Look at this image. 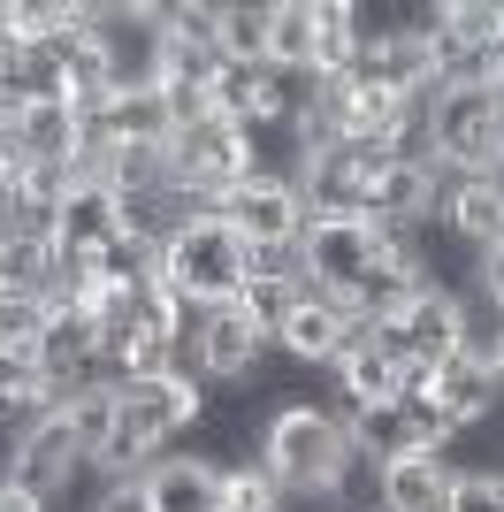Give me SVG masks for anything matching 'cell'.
I'll use <instances>...</instances> for the list:
<instances>
[{
	"label": "cell",
	"mask_w": 504,
	"mask_h": 512,
	"mask_svg": "<svg viewBox=\"0 0 504 512\" xmlns=\"http://www.w3.org/2000/svg\"><path fill=\"white\" fill-rule=\"evenodd\" d=\"M260 467L275 474V490H336L352 467V436L336 398H283L260 421Z\"/></svg>",
	"instance_id": "6da1fadb"
},
{
	"label": "cell",
	"mask_w": 504,
	"mask_h": 512,
	"mask_svg": "<svg viewBox=\"0 0 504 512\" xmlns=\"http://www.w3.org/2000/svg\"><path fill=\"white\" fill-rule=\"evenodd\" d=\"M161 283L184 306H237L252 283V245L222 222V214H199L184 237L161 245Z\"/></svg>",
	"instance_id": "7a4b0ae2"
},
{
	"label": "cell",
	"mask_w": 504,
	"mask_h": 512,
	"mask_svg": "<svg viewBox=\"0 0 504 512\" xmlns=\"http://www.w3.org/2000/svg\"><path fill=\"white\" fill-rule=\"evenodd\" d=\"M168 169H176L184 192H199L207 207H222L245 176L268 169V153H260V138H252L245 123H230V115H199L191 130L168 138Z\"/></svg>",
	"instance_id": "3957f363"
},
{
	"label": "cell",
	"mask_w": 504,
	"mask_h": 512,
	"mask_svg": "<svg viewBox=\"0 0 504 512\" xmlns=\"http://www.w3.org/2000/svg\"><path fill=\"white\" fill-rule=\"evenodd\" d=\"M443 176H497L504 169V92H436L428 100Z\"/></svg>",
	"instance_id": "277c9868"
},
{
	"label": "cell",
	"mask_w": 504,
	"mask_h": 512,
	"mask_svg": "<svg viewBox=\"0 0 504 512\" xmlns=\"http://www.w3.org/2000/svg\"><path fill=\"white\" fill-rule=\"evenodd\" d=\"M0 482L8 490H23L31 505L62 512L69 490L84 482V444L69 436V413L54 406L46 421H31L23 436H8V451H0Z\"/></svg>",
	"instance_id": "5b68a950"
},
{
	"label": "cell",
	"mask_w": 504,
	"mask_h": 512,
	"mask_svg": "<svg viewBox=\"0 0 504 512\" xmlns=\"http://www.w3.org/2000/svg\"><path fill=\"white\" fill-rule=\"evenodd\" d=\"M161 39H168L161 0H92V46H100L115 92L161 85Z\"/></svg>",
	"instance_id": "8992f818"
},
{
	"label": "cell",
	"mask_w": 504,
	"mask_h": 512,
	"mask_svg": "<svg viewBox=\"0 0 504 512\" xmlns=\"http://www.w3.org/2000/svg\"><path fill=\"white\" fill-rule=\"evenodd\" d=\"M115 398H123V436L146 444L153 459H161V451H184L191 428L207 421V383L184 375V367H176V375H138V383H123Z\"/></svg>",
	"instance_id": "52a82bcc"
},
{
	"label": "cell",
	"mask_w": 504,
	"mask_h": 512,
	"mask_svg": "<svg viewBox=\"0 0 504 512\" xmlns=\"http://www.w3.org/2000/svg\"><path fill=\"white\" fill-rule=\"evenodd\" d=\"M268 360H275V337L245 314V306H207V314H199L191 375H199L207 390H252Z\"/></svg>",
	"instance_id": "ba28073f"
},
{
	"label": "cell",
	"mask_w": 504,
	"mask_h": 512,
	"mask_svg": "<svg viewBox=\"0 0 504 512\" xmlns=\"http://www.w3.org/2000/svg\"><path fill=\"white\" fill-rule=\"evenodd\" d=\"M298 253H306V283L314 291L352 306V291L375 276V260H382V230L359 222V214H314L306 237H298Z\"/></svg>",
	"instance_id": "9c48e42d"
},
{
	"label": "cell",
	"mask_w": 504,
	"mask_h": 512,
	"mask_svg": "<svg viewBox=\"0 0 504 512\" xmlns=\"http://www.w3.org/2000/svg\"><path fill=\"white\" fill-rule=\"evenodd\" d=\"M459 299H466V291L420 283L390 321H375V344H382V352H398L413 375H436V367L459 352Z\"/></svg>",
	"instance_id": "30bf717a"
},
{
	"label": "cell",
	"mask_w": 504,
	"mask_h": 512,
	"mask_svg": "<svg viewBox=\"0 0 504 512\" xmlns=\"http://www.w3.org/2000/svg\"><path fill=\"white\" fill-rule=\"evenodd\" d=\"M214 214H222L245 245H298L306 222H314V207H306V192H298V176H283V169L245 176V184H237Z\"/></svg>",
	"instance_id": "8fae6325"
},
{
	"label": "cell",
	"mask_w": 504,
	"mask_h": 512,
	"mask_svg": "<svg viewBox=\"0 0 504 512\" xmlns=\"http://www.w3.org/2000/svg\"><path fill=\"white\" fill-rule=\"evenodd\" d=\"M352 306L329 299V291H314V283H298L291 314L275 321V352L291 367H306V375H329L336 360H344V337H352Z\"/></svg>",
	"instance_id": "7c38bea8"
},
{
	"label": "cell",
	"mask_w": 504,
	"mask_h": 512,
	"mask_svg": "<svg viewBox=\"0 0 504 512\" xmlns=\"http://www.w3.org/2000/svg\"><path fill=\"white\" fill-rule=\"evenodd\" d=\"M329 383H336V406H398L405 383H413V367L375 344V321H352L344 360L329 367Z\"/></svg>",
	"instance_id": "4fadbf2b"
},
{
	"label": "cell",
	"mask_w": 504,
	"mask_h": 512,
	"mask_svg": "<svg viewBox=\"0 0 504 512\" xmlns=\"http://www.w3.org/2000/svg\"><path fill=\"white\" fill-rule=\"evenodd\" d=\"M436 230L451 237L459 253H489L504 237V169L497 176H443Z\"/></svg>",
	"instance_id": "5bb4252c"
},
{
	"label": "cell",
	"mask_w": 504,
	"mask_h": 512,
	"mask_svg": "<svg viewBox=\"0 0 504 512\" xmlns=\"http://www.w3.org/2000/svg\"><path fill=\"white\" fill-rule=\"evenodd\" d=\"M214 115H230L252 138H268V130L291 123V77H275L268 62H222V77H214Z\"/></svg>",
	"instance_id": "9a60e30c"
},
{
	"label": "cell",
	"mask_w": 504,
	"mask_h": 512,
	"mask_svg": "<svg viewBox=\"0 0 504 512\" xmlns=\"http://www.w3.org/2000/svg\"><path fill=\"white\" fill-rule=\"evenodd\" d=\"M451 474H459V459H451V451L413 444V451H398V459H382L375 505H382V512H443V505H451Z\"/></svg>",
	"instance_id": "2e32d148"
},
{
	"label": "cell",
	"mask_w": 504,
	"mask_h": 512,
	"mask_svg": "<svg viewBox=\"0 0 504 512\" xmlns=\"http://www.w3.org/2000/svg\"><path fill=\"white\" fill-rule=\"evenodd\" d=\"M352 77L375 92H398V100H436V39H413V31L367 39Z\"/></svg>",
	"instance_id": "e0dca14e"
},
{
	"label": "cell",
	"mask_w": 504,
	"mask_h": 512,
	"mask_svg": "<svg viewBox=\"0 0 504 512\" xmlns=\"http://www.w3.org/2000/svg\"><path fill=\"white\" fill-rule=\"evenodd\" d=\"M115 237H123V192L107 176H77L62 199V222H54V245L62 253H100Z\"/></svg>",
	"instance_id": "ac0fdd59"
},
{
	"label": "cell",
	"mask_w": 504,
	"mask_h": 512,
	"mask_svg": "<svg viewBox=\"0 0 504 512\" xmlns=\"http://www.w3.org/2000/svg\"><path fill=\"white\" fill-rule=\"evenodd\" d=\"M146 497L153 512H222V467L199 451H161L146 467Z\"/></svg>",
	"instance_id": "d6986e66"
},
{
	"label": "cell",
	"mask_w": 504,
	"mask_h": 512,
	"mask_svg": "<svg viewBox=\"0 0 504 512\" xmlns=\"http://www.w3.org/2000/svg\"><path fill=\"white\" fill-rule=\"evenodd\" d=\"M428 390H436V406L451 413V428H459V436L489 428V421H497V406H504L497 375H489V367H474V360H459V352H451V360L428 375Z\"/></svg>",
	"instance_id": "ffe728a7"
},
{
	"label": "cell",
	"mask_w": 504,
	"mask_h": 512,
	"mask_svg": "<svg viewBox=\"0 0 504 512\" xmlns=\"http://www.w3.org/2000/svg\"><path fill=\"white\" fill-rule=\"evenodd\" d=\"M16 146H23V169L31 161H54V169H77L84 153V115L69 100H31L16 123Z\"/></svg>",
	"instance_id": "44dd1931"
},
{
	"label": "cell",
	"mask_w": 504,
	"mask_h": 512,
	"mask_svg": "<svg viewBox=\"0 0 504 512\" xmlns=\"http://www.w3.org/2000/svg\"><path fill=\"white\" fill-rule=\"evenodd\" d=\"M0 291H31V299H54L62 291V245L31 230H0Z\"/></svg>",
	"instance_id": "7402d4cb"
},
{
	"label": "cell",
	"mask_w": 504,
	"mask_h": 512,
	"mask_svg": "<svg viewBox=\"0 0 504 512\" xmlns=\"http://www.w3.org/2000/svg\"><path fill=\"white\" fill-rule=\"evenodd\" d=\"M314 46H321L314 0H275L268 8V69L298 85V77H314Z\"/></svg>",
	"instance_id": "603a6c76"
},
{
	"label": "cell",
	"mask_w": 504,
	"mask_h": 512,
	"mask_svg": "<svg viewBox=\"0 0 504 512\" xmlns=\"http://www.w3.org/2000/svg\"><path fill=\"white\" fill-rule=\"evenodd\" d=\"M336 413H344V436H352V451H359V459H375V467L420 444L413 421H405L398 406H336Z\"/></svg>",
	"instance_id": "cb8c5ba5"
},
{
	"label": "cell",
	"mask_w": 504,
	"mask_h": 512,
	"mask_svg": "<svg viewBox=\"0 0 504 512\" xmlns=\"http://www.w3.org/2000/svg\"><path fill=\"white\" fill-rule=\"evenodd\" d=\"M268 8L275 0H222V62H268Z\"/></svg>",
	"instance_id": "d4e9b609"
},
{
	"label": "cell",
	"mask_w": 504,
	"mask_h": 512,
	"mask_svg": "<svg viewBox=\"0 0 504 512\" xmlns=\"http://www.w3.org/2000/svg\"><path fill=\"white\" fill-rule=\"evenodd\" d=\"M62 413H69V436L84 444V467H92L107 451V436L123 428V398H115V390H84V398H69Z\"/></svg>",
	"instance_id": "484cf974"
},
{
	"label": "cell",
	"mask_w": 504,
	"mask_h": 512,
	"mask_svg": "<svg viewBox=\"0 0 504 512\" xmlns=\"http://www.w3.org/2000/svg\"><path fill=\"white\" fill-rule=\"evenodd\" d=\"M497 344H504V314L482 299V291H466L459 299V360H474V367L497 375Z\"/></svg>",
	"instance_id": "4316f807"
},
{
	"label": "cell",
	"mask_w": 504,
	"mask_h": 512,
	"mask_svg": "<svg viewBox=\"0 0 504 512\" xmlns=\"http://www.w3.org/2000/svg\"><path fill=\"white\" fill-rule=\"evenodd\" d=\"M46 321H54V299H31V291H0V352H39Z\"/></svg>",
	"instance_id": "83f0119b"
},
{
	"label": "cell",
	"mask_w": 504,
	"mask_h": 512,
	"mask_svg": "<svg viewBox=\"0 0 504 512\" xmlns=\"http://www.w3.org/2000/svg\"><path fill=\"white\" fill-rule=\"evenodd\" d=\"M222 512H283L275 474L260 467V459H237V467H222Z\"/></svg>",
	"instance_id": "f1b7e54d"
},
{
	"label": "cell",
	"mask_w": 504,
	"mask_h": 512,
	"mask_svg": "<svg viewBox=\"0 0 504 512\" xmlns=\"http://www.w3.org/2000/svg\"><path fill=\"white\" fill-rule=\"evenodd\" d=\"M443 512H504V467H459Z\"/></svg>",
	"instance_id": "f546056e"
},
{
	"label": "cell",
	"mask_w": 504,
	"mask_h": 512,
	"mask_svg": "<svg viewBox=\"0 0 504 512\" xmlns=\"http://www.w3.org/2000/svg\"><path fill=\"white\" fill-rule=\"evenodd\" d=\"M436 39H497V0H436Z\"/></svg>",
	"instance_id": "4dcf8cb0"
},
{
	"label": "cell",
	"mask_w": 504,
	"mask_h": 512,
	"mask_svg": "<svg viewBox=\"0 0 504 512\" xmlns=\"http://www.w3.org/2000/svg\"><path fill=\"white\" fill-rule=\"evenodd\" d=\"M252 283H306V253L298 245H252Z\"/></svg>",
	"instance_id": "1f68e13d"
},
{
	"label": "cell",
	"mask_w": 504,
	"mask_h": 512,
	"mask_svg": "<svg viewBox=\"0 0 504 512\" xmlns=\"http://www.w3.org/2000/svg\"><path fill=\"white\" fill-rule=\"evenodd\" d=\"M92 512H153V497H146V482H100Z\"/></svg>",
	"instance_id": "d6a6232c"
},
{
	"label": "cell",
	"mask_w": 504,
	"mask_h": 512,
	"mask_svg": "<svg viewBox=\"0 0 504 512\" xmlns=\"http://www.w3.org/2000/svg\"><path fill=\"white\" fill-rule=\"evenodd\" d=\"M16 123H23V107H16V100H0V176H16V169H23V146H16Z\"/></svg>",
	"instance_id": "836d02e7"
},
{
	"label": "cell",
	"mask_w": 504,
	"mask_h": 512,
	"mask_svg": "<svg viewBox=\"0 0 504 512\" xmlns=\"http://www.w3.org/2000/svg\"><path fill=\"white\" fill-rule=\"evenodd\" d=\"M283 512H352L336 490H283Z\"/></svg>",
	"instance_id": "e575fe53"
},
{
	"label": "cell",
	"mask_w": 504,
	"mask_h": 512,
	"mask_svg": "<svg viewBox=\"0 0 504 512\" xmlns=\"http://www.w3.org/2000/svg\"><path fill=\"white\" fill-rule=\"evenodd\" d=\"M23 46V16H16V0H0V54H16Z\"/></svg>",
	"instance_id": "d590c367"
},
{
	"label": "cell",
	"mask_w": 504,
	"mask_h": 512,
	"mask_svg": "<svg viewBox=\"0 0 504 512\" xmlns=\"http://www.w3.org/2000/svg\"><path fill=\"white\" fill-rule=\"evenodd\" d=\"M0 512H46V505H31L23 490H8V482H0Z\"/></svg>",
	"instance_id": "8d00e7d4"
},
{
	"label": "cell",
	"mask_w": 504,
	"mask_h": 512,
	"mask_svg": "<svg viewBox=\"0 0 504 512\" xmlns=\"http://www.w3.org/2000/svg\"><path fill=\"white\" fill-rule=\"evenodd\" d=\"M482 299H489V306L504 314V276H497V283H482Z\"/></svg>",
	"instance_id": "74e56055"
},
{
	"label": "cell",
	"mask_w": 504,
	"mask_h": 512,
	"mask_svg": "<svg viewBox=\"0 0 504 512\" xmlns=\"http://www.w3.org/2000/svg\"><path fill=\"white\" fill-rule=\"evenodd\" d=\"M497 46H504V0H497Z\"/></svg>",
	"instance_id": "f35d334b"
},
{
	"label": "cell",
	"mask_w": 504,
	"mask_h": 512,
	"mask_svg": "<svg viewBox=\"0 0 504 512\" xmlns=\"http://www.w3.org/2000/svg\"><path fill=\"white\" fill-rule=\"evenodd\" d=\"M497 390H504V344H497Z\"/></svg>",
	"instance_id": "ab89813d"
}]
</instances>
